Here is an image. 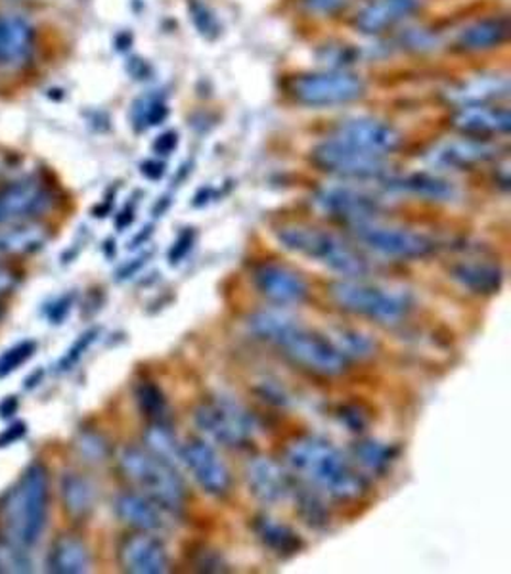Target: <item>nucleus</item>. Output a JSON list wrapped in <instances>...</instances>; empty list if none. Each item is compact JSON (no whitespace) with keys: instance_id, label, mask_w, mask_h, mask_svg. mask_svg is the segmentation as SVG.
Instances as JSON below:
<instances>
[{"instance_id":"25","label":"nucleus","mask_w":511,"mask_h":574,"mask_svg":"<svg viewBox=\"0 0 511 574\" xmlns=\"http://www.w3.org/2000/svg\"><path fill=\"white\" fill-rule=\"evenodd\" d=\"M451 274L459 286L479 295L497 294L504 282L502 268L485 261H464L454 265Z\"/></svg>"},{"instance_id":"2","label":"nucleus","mask_w":511,"mask_h":574,"mask_svg":"<svg viewBox=\"0 0 511 574\" xmlns=\"http://www.w3.org/2000/svg\"><path fill=\"white\" fill-rule=\"evenodd\" d=\"M289 470L316 493L334 500H358L366 493V478L356 472L347 457L332 442L307 437L289 444L286 452Z\"/></svg>"},{"instance_id":"11","label":"nucleus","mask_w":511,"mask_h":574,"mask_svg":"<svg viewBox=\"0 0 511 574\" xmlns=\"http://www.w3.org/2000/svg\"><path fill=\"white\" fill-rule=\"evenodd\" d=\"M180 464L190 472L203 493L215 498H223L229 494L232 485L229 467L208 442L193 439L182 444Z\"/></svg>"},{"instance_id":"19","label":"nucleus","mask_w":511,"mask_h":574,"mask_svg":"<svg viewBox=\"0 0 511 574\" xmlns=\"http://www.w3.org/2000/svg\"><path fill=\"white\" fill-rule=\"evenodd\" d=\"M119 561L126 573L164 574L169 571V555L164 544L149 532L125 538L119 548Z\"/></svg>"},{"instance_id":"29","label":"nucleus","mask_w":511,"mask_h":574,"mask_svg":"<svg viewBox=\"0 0 511 574\" xmlns=\"http://www.w3.org/2000/svg\"><path fill=\"white\" fill-rule=\"evenodd\" d=\"M59 494L62 501L66 508L67 516L74 519H85L95 508L97 493L95 486L90 485L89 478L77 475V473H67L59 483Z\"/></svg>"},{"instance_id":"42","label":"nucleus","mask_w":511,"mask_h":574,"mask_svg":"<svg viewBox=\"0 0 511 574\" xmlns=\"http://www.w3.org/2000/svg\"><path fill=\"white\" fill-rule=\"evenodd\" d=\"M23 434H25V423H14L0 434V446H8V444H14L15 441H20Z\"/></svg>"},{"instance_id":"33","label":"nucleus","mask_w":511,"mask_h":574,"mask_svg":"<svg viewBox=\"0 0 511 574\" xmlns=\"http://www.w3.org/2000/svg\"><path fill=\"white\" fill-rule=\"evenodd\" d=\"M136 405L141 408V412L154 421V423H165L169 405L165 398L164 390L157 387L154 382H141L134 389Z\"/></svg>"},{"instance_id":"20","label":"nucleus","mask_w":511,"mask_h":574,"mask_svg":"<svg viewBox=\"0 0 511 574\" xmlns=\"http://www.w3.org/2000/svg\"><path fill=\"white\" fill-rule=\"evenodd\" d=\"M425 7V0H370L356 14L355 27L364 35H379L407 22Z\"/></svg>"},{"instance_id":"3","label":"nucleus","mask_w":511,"mask_h":574,"mask_svg":"<svg viewBox=\"0 0 511 574\" xmlns=\"http://www.w3.org/2000/svg\"><path fill=\"white\" fill-rule=\"evenodd\" d=\"M48 501V470L43 464L30 465L2 504V523L10 544L22 550L37 544L45 532Z\"/></svg>"},{"instance_id":"38","label":"nucleus","mask_w":511,"mask_h":574,"mask_svg":"<svg viewBox=\"0 0 511 574\" xmlns=\"http://www.w3.org/2000/svg\"><path fill=\"white\" fill-rule=\"evenodd\" d=\"M193 232L190 229H186L177 242L173 243V247L169 251L170 265H177L182 258L188 255V251L192 250Z\"/></svg>"},{"instance_id":"35","label":"nucleus","mask_w":511,"mask_h":574,"mask_svg":"<svg viewBox=\"0 0 511 574\" xmlns=\"http://www.w3.org/2000/svg\"><path fill=\"white\" fill-rule=\"evenodd\" d=\"M293 496H296L297 501L296 508L299 509V514H301L307 523L312 525V527L327 523L326 508H324V504L320 501L316 494L297 493L296 488Z\"/></svg>"},{"instance_id":"24","label":"nucleus","mask_w":511,"mask_h":574,"mask_svg":"<svg viewBox=\"0 0 511 574\" xmlns=\"http://www.w3.org/2000/svg\"><path fill=\"white\" fill-rule=\"evenodd\" d=\"M115 511L123 523L141 532H157L164 529V517H162L164 509L146 498L144 494H121L115 500Z\"/></svg>"},{"instance_id":"27","label":"nucleus","mask_w":511,"mask_h":574,"mask_svg":"<svg viewBox=\"0 0 511 574\" xmlns=\"http://www.w3.org/2000/svg\"><path fill=\"white\" fill-rule=\"evenodd\" d=\"M253 530L265 548L278 555H293L303 550V540L296 530L273 517L260 516L253 521Z\"/></svg>"},{"instance_id":"4","label":"nucleus","mask_w":511,"mask_h":574,"mask_svg":"<svg viewBox=\"0 0 511 574\" xmlns=\"http://www.w3.org/2000/svg\"><path fill=\"white\" fill-rule=\"evenodd\" d=\"M275 234L284 250L309 258L340 276L360 278L368 273L366 258L330 230L316 229L309 224H284Z\"/></svg>"},{"instance_id":"34","label":"nucleus","mask_w":511,"mask_h":574,"mask_svg":"<svg viewBox=\"0 0 511 574\" xmlns=\"http://www.w3.org/2000/svg\"><path fill=\"white\" fill-rule=\"evenodd\" d=\"M330 341L337 346L345 358H364V356H370L374 351V343L368 335H364L363 332H356V330H337L334 333V338H330Z\"/></svg>"},{"instance_id":"14","label":"nucleus","mask_w":511,"mask_h":574,"mask_svg":"<svg viewBox=\"0 0 511 574\" xmlns=\"http://www.w3.org/2000/svg\"><path fill=\"white\" fill-rule=\"evenodd\" d=\"M316 206L322 213L348 224L371 221L379 213V199L355 186H326L316 194Z\"/></svg>"},{"instance_id":"21","label":"nucleus","mask_w":511,"mask_h":574,"mask_svg":"<svg viewBox=\"0 0 511 574\" xmlns=\"http://www.w3.org/2000/svg\"><path fill=\"white\" fill-rule=\"evenodd\" d=\"M510 96L508 75L485 74L462 81L446 92V100L454 108L477 106V103H497Z\"/></svg>"},{"instance_id":"32","label":"nucleus","mask_w":511,"mask_h":574,"mask_svg":"<svg viewBox=\"0 0 511 574\" xmlns=\"http://www.w3.org/2000/svg\"><path fill=\"white\" fill-rule=\"evenodd\" d=\"M355 457L366 472L386 473L397 457V449L378 441H363L355 446Z\"/></svg>"},{"instance_id":"30","label":"nucleus","mask_w":511,"mask_h":574,"mask_svg":"<svg viewBox=\"0 0 511 574\" xmlns=\"http://www.w3.org/2000/svg\"><path fill=\"white\" fill-rule=\"evenodd\" d=\"M144 441H146V450H149L154 456L162 457L170 465H182L180 464L182 446L178 444L175 434L170 433V429L165 423L149 426L144 434Z\"/></svg>"},{"instance_id":"28","label":"nucleus","mask_w":511,"mask_h":574,"mask_svg":"<svg viewBox=\"0 0 511 574\" xmlns=\"http://www.w3.org/2000/svg\"><path fill=\"white\" fill-rule=\"evenodd\" d=\"M384 183L391 190L408 191V194L433 199V201H446L456 196L453 183H448L445 178L433 177L427 173H415V175H407V177H387Z\"/></svg>"},{"instance_id":"36","label":"nucleus","mask_w":511,"mask_h":574,"mask_svg":"<svg viewBox=\"0 0 511 574\" xmlns=\"http://www.w3.org/2000/svg\"><path fill=\"white\" fill-rule=\"evenodd\" d=\"M35 349L37 345L33 341H22L0 354V377L10 376L12 372L23 366L35 354Z\"/></svg>"},{"instance_id":"39","label":"nucleus","mask_w":511,"mask_h":574,"mask_svg":"<svg viewBox=\"0 0 511 574\" xmlns=\"http://www.w3.org/2000/svg\"><path fill=\"white\" fill-rule=\"evenodd\" d=\"M304 7L316 14H335L353 2V0H303Z\"/></svg>"},{"instance_id":"6","label":"nucleus","mask_w":511,"mask_h":574,"mask_svg":"<svg viewBox=\"0 0 511 574\" xmlns=\"http://www.w3.org/2000/svg\"><path fill=\"white\" fill-rule=\"evenodd\" d=\"M330 295L341 309L358 317L370 318L379 324H397L407 317L408 310L412 307V301L404 291L355 278L335 282L330 286Z\"/></svg>"},{"instance_id":"1","label":"nucleus","mask_w":511,"mask_h":574,"mask_svg":"<svg viewBox=\"0 0 511 574\" xmlns=\"http://www.w3.org/2000/svg\"><path fill=\"white\" fill-rule=\"evenodd\" d=\"M253 335L273 343L299 366L322 374L341 376L348 361L326 335H320L282 310H260L247 318Z\"/></svg>"},{"instance_id":"22","label":"nucleus","mask_w":511,"mask_h":574,"mask_svg":"<svg viewBox=\"0 0 511 574\" xmlns=\"http://www.w3.org/2000/svg\"><path fill=\"white\" fill-rule=\"evenodd\" d=\"M35 46V31L22 15L0 14V67L20 66Z\"/></svg>"},{"instance_id":"37","label":"nucleus","mask_w":511,"mask_h":574,"mask_svg":"<svg viewBox=\"0 0 511 574\" xmlns=\"http://www.w3.org/2000/svg\"><path fill=\"white\" fill-rule=\"evenodd\" d=\"M141 103L142 108L136 106V110H134V121L141 123L142 129L159 125L167 118V108H165L164 100L146 98Z\"/></svg>"},{"instance_id":"5","label":"nucleus","mask_w":511,"mask_h":574,"mask_svg":"<svg viewBox=\"0 0 511 574\" xmlns=\"http://www.w3.org/2000/svg\"><path fill=\"white\" fill-rule=\"evenodd\" d=\"M119 467L146 498L164 511L173 516L185 511L188 494L175 465L154 456L149 450L126 446L119 454Z\"/></svg>"},{"instance_id":"43","label":"nucleus","mask_w":511,"mask_h":574,"mask_svg":"<svg viewBox=\"0 0 511 574\" xmlns=\"http://www.w3.org/2000/svg\"><path fill=\"white\" fill-rule=\"evenodd\" d=\"M156 152L157 154H170L175 147H177V134L175 133H167L159 139V141L156 142Z\"/></svg>"},{"instance_id":"10","label":"nucleus","mask_w":511,"mask_h":574,"mask_svg":"<svg viewBox=\"0 0 511 574\" xmlns=\"http://www.w3.org/2000/svg\"><path fill=\"white\" fill-rule=\"evenodd\" d=\"M351 230L358 242L384 257L423 258L435 250L430 238L418 234L414 230L384 224L376 219L351 224Z\"/></svg>"},{"instance_id":"16","label":"nucleus","mask_w":511,"mask_h":574,"mask_svg":"<svg viewBox=\"0 0 511 574\" xmlns=\"http://www.w3.org/2000/svg\"><path fill=\"white\" fill-rule=\"evenodd\" d=\"M245 481L249 486V493L267 506L282 504L291 498L296 490L288 472L270 457H255L249 462L245 467Z\"/></svg>"},{"instance_id":"41","label":"nucleus","mask_w":511,"mask_h":574,"mask_svg":"<svg viewBox=\"0 0 511 574\" xmlns=\"http://www.w3.org/2000/svg\"><path fill=\"white\" fill-rule=\"evenodd\" d=\"M18 280H20V276H18L14 268L0 266V297L12 294V289L18 286Z\"/></svg>"},{"instance_id":"23","label":"nucleus","mask_w":511,"mask_h":574,"mask_svg":"<svg viewBox=\"0 0 511 574\" xmlns=\"http://www.w3.org/2000/svg\"><path fill=\"white\" fill-rule=\"evenodd\" d=\"M510 38V20L506 15H492L467 23L456 33L454 46L462 52H485L504 45Z\"/></svg>"},{"instance_id":"18","label":"nucleus","mask_w":511,"mask_h":574,"mask_svg":"<svg viewBox=\"0 0 511 574\" xmlns=\"http://www.w3.org/2000/svg\"><path fill=\"white\" fill-rule=\"evenodd\" d=\"M451 125L466 136H497L508 134L511 129L510 110L498 103H477L456 108L451 119Z\"/></svg>"},{"instance_id":"40","label":"nucleus","mask_w":511,"mask_h":574,"mask_svg":"<svg viewBox=\"0 0 511 574\" xmlns=\"http://www.w3.org/2000/svg\"><path fill=\"white\" fill-rule=\"evenodd\" d=\"M95 338H97V332H89L85 333V335H81V339L75 343L74 349L69 351V354L66 356V361H64V366H71V364H75V362L79 361L81 358L82 353L89 349L90 343L95 341Z\"/></svg>"},{"instance_id":"9","label":"nucleus","mask_w":511,"mask_h":574,"mask_svg":"<svg viewBox=\"0 0 511 574\" xmlns=\"http://www.w3.org/2000/svg\"><path fill=\"white\" fill-rule=\"evenodd\" d=\"M293 100L307 108H334L355 102L366 95L363 77L347 71L297 75L289 85Z\"/></svg>"},{"instance_id":"26","label":"nucleus","mask_w":511,"mask_h":574,"mask_svg":"<svg viewBox=\"0 0 511 574\" xmlns=\"http://www.w3.org/2000/svg\"><path fill=\"white\" fill-rule=\"evenodd\" d=\"M46 567L56 574H81L90 567L89 548L75 537H59L51 548Z\"/></svg>"},{"instance_id":"44","label":"nucleus","mask_w":511,"mask_h":574,"mask_svg":"<svg viewBox=\"0 0 511 574\" xmlns=\"http://www.w3.org/2000/svg\"><path fill=\"white\" fill-rule=\"evenodd\" d=\"M18 410V400L14 397L7 398L2 405H0V413H2V418H10L12 413H15Z\"/></svg>"},{"instance_id":"8","label":"nucleus","mask_w":511,"mask_h":574,"mask_svg":"<svg viewBox=\"0 0 511 574\" xmlns=\"http://www.w3.org/2000/svg\"><path fill=\"white\" fill-rule=\"evenodd\" d=\"M311 159L320 170L353 183H384L389 177L386 157L368 154L337 139L320 142L319 146L312 150Z\"/></svg>"},{"instance_id":"7","label":"nucleus","mask_w":511,"mask_h":574,"mask_svg":"<svg viewBox=\"0 0 511 574\" xmlns=\"http://www.w3.org/2000/svg\"><path fill=\"white\" fill-rule=\"evenodd\" d=\"M193 420L201 433L226 449H244L255 439L257 421L245 406L226 397L203 400Z\"/></svg>"},{"instance_id":"17","label":"nucleus","mask_w":511,"mask_h":574,"mask_svg":"<svg viewBox=\"0 0 511 574\" xmlns=\"http://www.w3.org/2000/svg\"><path fill=\"white\" fill-rule=\"evenodd\" d=\"M500 147L487 139L477 136H462L454 141L441 142L431 150L430 162L445 169H469L481 163L497 159Z\"/></svg>"},{"instance_id":"13","label":"nucleus","mask_w":511,"mask_h":574,"mask_svg":"<svg viewBox=\"0 0 511 574\" xmlns=\"http://www.w3.org/2000/svg\"><path fill=\"white\" fill-rule=\"evenodd\" d=\"M334 139L345 142L348 146L358 147L368 154L386 155L395 154L402 144V136L391 123L374 118H355L343 121Z\"/></svg>"},{"instance_id":"12","label":"nucleus","mask_w":511,"mask_h":574,"mask_svg":"<svg viewBox=\"0 0 511 574\" xmlns=\"http://www.w3.org/2000/svg\"><path fill=\"white\" fill-rule=\"evenodd\" d=\"M51 188L38 178H22L0 188V224L46 213L53 207Z\"/></svg>"},{"instance_id":"15","label":"nucleus","mask_w":511,"mask_h":574,"mask_svg":"<svg viewBox=\"0 0 511 574\" xmlns=\"http://www.w3.org/2000/svg\"><path fill=\"white\" fill-rule=\"evenodd\" d=\"M252 278L255 289L280 307L301 305L309 297V286L303 276L289 266L265 263L253 271Z\"/></svg>"},{"instance_id":"31","label":"nucleus","mask_w":511,"mask_h":574,"mask_svg":"<svg viewBox=\"0 0 511 574\" xmlns=\"http://www.w3.org/2000/svg\"><path fill=\"white\" fill-rule=\"evenodd\" d=\"M43 242H45V234L35 224L4 230V232H0V255L30 253V251L38 250Z\"/></svg>"},{"instance_id":"45","label":"nucleus","mask_w":511,"mask_h":574,"mask_svg":"<svg viewBox=\"0 0 511 574\" xmlns=\"http://www.w3.org/2000/svg\"><path fill=\"white\" fill-rule=\"evenodd\" d=\"M0 567H2V561H0Z\"/></svg>"}]
</instances>
